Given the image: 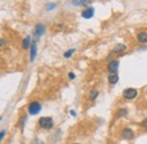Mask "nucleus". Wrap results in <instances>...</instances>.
<instances>
[{
	"instance_id": "5701e85b",
	"label": "nucleus",
	"mask_w": 147,
	"mask_h": 144,
	"mask_svg": "<svg viewBox=\"0 0 147 144\" xmlns=\"http://www.w3.org/2000/svg\"><path fill=\"white\" fill-rule=\"evenodd\" d=\"M70 114H71V115H73V116H75V115H76V113H75L74 110H71V111H70Z\"/></svg>"
},
{
	"instance_id": "f8f14e48",
	"label": "nucleus",
	"mask_w": 147,
	"mask_h": 144,
	"mask_svg": "<svg viewBox=\"0 0 147 144\" xmlns=\"http://www.w3.org/2000/svg\"><path fill=\"white\" fill-rule=\"evenodd\" d=\"M126 50V46L124 44H117L113 49V52H117V54H121Z\"/></svg>"
},
{
	"instance_id": "b1692460",
	"label": "nucleus",
	"mask_w": 147,
	"mask_h": 144,
	"mask_svg": "<svg viewBox=\"0 0 147 144\" xmlns=\"http://www.w3.org/2000/svg\"><path fill=\"white\" fill-rule=\"evenodd\" d=\"M75 144H79V143H75Z\"/></svg>"
},
{
	"instance_id": "9d476101",
	"label": "nucleus",
	"mask_w": 147,
	"mask_h": 144,
	"mask_svg": "<svg viewBox=\"0 0 147 144\" xmlns=\"http://www.w3.org/2000/svg\"><path fill=\"white\" fill-rule=\"evenodd\" d=\"M36 57V43L33 42L31 46V61H33Z\"/></svg>"
},
{
	"instance_id": "0eeeda50",
	"label": "nucleus",
	"mask_w": 147,
	"mask_h": 144,
	"mask_svg": "<svg viewBox=\"0 0 147 144\" xmlns=\"http://www.w3.org/2000/svg\"><path fill=\"white\" fill-rule=\"evenodd\" d=\"M44 31H45V27L43 24H37L36 27H35V34L36 36H41L44 34Z\"/></svg>"
},
{
	"instance_id": "9b49d317",
	"label": "nucleus",
	"mask_w": 147,
	"mask_h": 144,
	"mask_svg": "<svg viewBox=\"0 0 147 144\" xmlns=\"http://www.w3.org/2000/svg\"><path fill=\"white\" fill-rule=\"evenodd\" d=\"M137 39L140 43H146L147 42V33L146 32H142L137 35Z\"/></svg>"
},
{
	"instance_id": "4468645a",
	"label": "nucleus",
	"mask_w": 147,
	"mask_h": 144,
	"mask_svg": "<svg viewBox=\"0 0 147 144\" xmlns=\"http://www.w3.org/2000/svg\"><path fill=\"white\" fill-rule=\"evenodd\" d=\"M97 95H98V92H97L96 90H93V91L90 92V94H89V99H90V100H95Z\"/></svg>"
},
{
	"instance_id": "ddd939ff",
	"label": "nucleus",
	"mask_w": 147,
	"mask_h": 144,
	"mask_svg": "<svg viewBox=\"0 0 147 144\" xmlns=\"http://www.w3.org/2000/svg\"><path fill=\"white\" fill-rule=\"evenodd\" d=\"M22 44H23V48H24V49H27V48L29 47V44H31V38H29V36L25 38Z\"/></svg>"
},
{
	"instance_id": "20e7f679",
	"label": "nucleus",
	"mask_w": 147,
	"mask_h": 144,
	"mask_svg": "<svg viewBox=\"0 0 147 144\" xmlns=\"http://www.w3.org/2000/svg\"><path fill=\"white\" fill-rule=\"evenodd\" d=\"M118 67H119V61L118 60H111L109 62V66H108V70L111 73H117Z\"/></svg>"
},
{
	"instance_id": "f3484780",
	"label": "nucleus",
	"mask_w": 147,
	"mask_h": 144,
	"mask_svg": "<svg viewBox=\"0 0 147 144\" xmlns=\"http://www.w3.org/2000/svg\"><path fill=\"white\" fill-rule=\"evenodd\" d=\"M56 6H57L56 3H51V5H48V6H47V9H48V10H52V9H55V7H56Z\"/></svg>"
},
{
	"instance_id": "4be33fe9",
	"label": "nucleus",
	"mask_w": 147,
	"mask_h": 144,
	"mask_svg": "<svg viewBox=\"0 0 147 144\" xmlns=\"http://www.w3.org/2000/svg\"><path fill=\"white\" fill-rule=\"evenodd\" d=\"M69 78H70V80H74V78H75V74L70 73V74H69Z\"/></svg>"
},
{
	"instance_id": "dca6fc26",
	"label": "nucleus",
	"mask_w": 147,
	"mask_h": 144,
	"mask_svg": "<svg viewBox=\"0 0 147 144\" xmlns=\"http://www.w3.org/2000/svg\"><path fill=\"white\" fill-rule=\"evenodd\" d=\"M126 115H127V110L126 109H122V110H120L117 114V117H122V116H126Z\"/></svg>"
},
{
	"instance_id": "a211bd4d",
	"label": "nucleus",
	"mask_w": 147,
	"mask_h": 144,
	"mask_svg": "<svg viewBox=\"0 0 147 144\" xmlns=\"http://www.w3.org/2000/svg\"><path fill=\"white\" fill-rule=\"evenodd\" d=\"M7 42H6V40H3V39H0V48H2V47H5V44H6Z\"/></svg>"
},
{
	"instance_id": "1a4fd4ad",
	"label": "nucleus",
	"mask_w": 147,
	"mask_h": 144,
	"mask_svg": "<svg viewBox=\"0 0 147 144\" xmlns=\"http://www.w3.org/2000/svg\"><path fill=\"white\" fill-rule=\"evenodd\" d=\"M93 0H73V5L75 6H86Z\"/></svg>"
},
{
	"instance_id": "39448f33",
	"label": "nucleus",
	"mask_w": 147,
	"mask_h": 144,
	"mask_svg": "<svg viewBox=\"0 0 147 144\" xmlns=\"http://www.w3.org/2000/svg\"><path fill=\"white\" fill-rule=\"evenodd\" d=\"M93 15H94V8H93V7H88L85 10H83V13H82V16H83L84 18H86V19L92 18Z\"/></svg>"
},
{
	"instance_id": "f03ea898",
	"label": "nucleus",
	"mask_w": 147,
	"mask_h": 144,
	"mask_svg": "<svg viewBox=\"0 0 147 144\" xmlns=\"http://www.w3.org/2000/svg\"><path fill=\"white\" fill-rule=\"evenodd\" d=\"M41 109H42L41 104H40L39 102H36V101L32 102L29 106V113L31 115H37V114L41 111Z\"/></svg>"
},
{
	"instance_id": "423d86ee",
	"label": "nucleus",
	"mask_w": 147,
	"mask_h": 144,
	"mask_svg": "<svg viewBox=\"0 0 147 144\" xmlns=\"http://www.w3.org/2000/svg\"><path fill=\"white\" fill-rule=\"evenodd\" d=\"M122 137L126 139V140H131V139L134 137V132H132V129H130V128L123 129V132H122Z\"/></svg>"
},
{
	"instance_id": "7ed1b4c3",
	"label": "nucleus",
	"mask_w": 147,
	"mask_h": 144,
	"mask_svg": "<svg viewBox=\"0 0 147 144\" xmlns=\"http://www.w3.org/2000/svg\"><path fill=\"white\" fill-rule=\"evenodd\" d=\"M122 94H123V98H124V99H127V100H132V99H135L136 95H137V90H136V88H126Z\"/></svg>"
},
{
	"instance_id": "2eb2a0df",
	"label": "nucleus",
	"mask_w": 147,
	"mask_h": 144,
	"mask_svg": "<svg viewBox=\"0 0 147 144\" xmlns=\"http://www.w3.org/2000/svg\"><path fill=\"white\" fill-rule=\"evenodd\" d=\"M75 51H76V49H70V50H68V51H66L63 56H65V58H69V57H71V56H73V54H74Z\"/></svg>"
},
{
	"instance_id": "6ab92c4d",
	"label": "nucleus",
	"mask_w": 147,
	"mask_h": 144,
	"mask_svg": "<svg viewBox=\"0 0 147 144\" xmlns=\"http://www.w3.org/2000/svg\"><path fill=\"white\" fill-rule=\"evenodd\" d=\"M31 144H44V143L42 141H40V140H34Z\"/></svg>"
},
{
	"instance_id": "412c9836",
	"label": "nucleus",
	"mask_w": 147,
	"mask_h": 144,
	"mask_svg": "<svg viewBox=\"0 0 147 144\" xmlns=\"http://www.w3.org/2000/svg\"><path fill=\"white\" fill-rule=\"evenodd\" d=\"M5 134H6V133H5V131H1V132H0V141H1L2 139H3V136H5Z\"/></svg>"
},
{
	"instance_id": "f257e3e1",
	"label": "nucleus",
	"mask_w": 147,
	"mask_h": 144,
	"mask_svg": "<svg viewBox=\"0 0 147 144\" xmlns=\"http://www.w3.org/2000/svg\"><path fill=\"white\" fill-rule=\"evenodd\" d=\"M39 124H40V126H41L42 128H44V129H50V128H52V126H53V120H52L51 117H42V118H40Z\"/></svg>"
},
{
	"instance_id": "6e6552de",
	"label": "nucleus",
	"mask_w": 147,
	"mask_h": 144,
	"mask_svg": "<svg viewBox=\"0 0 147 144\" xmlns=\"http://www.w3.org/2000/svg\"><path fill=\"white\" fill-rule=\"evenodd\" d=\"M119 80V76H118L117 73H111L109 75V83L110 84H116Z\"/></svg>"
},
{
	"instance_id": "aec40b11",
	"label": "nucleus",
	"mask_w": 147,
	"mask_h": 144,
	"mask_svg": "<svg viewBox=\"0 0 147 144\" xmlns=\"http://www.w3.org/2000/svg\"><path fill=\"white\" fill-rule=\"evenodd\" d=\"M142 126H143L144 128H146V129H147V119H145V120L142 123Z\"/></svg>"
}]
</instances>
